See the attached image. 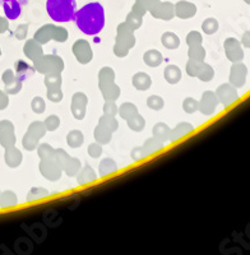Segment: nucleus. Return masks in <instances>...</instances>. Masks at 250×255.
I'll use <instances>...</instances> for the list:
<instances>
[{"instance_id":"f257e3e1","label":"nucleus","mask_w":250,"mask_h":255,"mask_svg":"<svg viewBox=\"0 0 250 255\" xmlns=\"http://www.w3.org/2000/svg\"><path fill=\"white\" fill-rule=\"evenodd\" d=\"M73 19L85 35L96 36L105 26V9L99 1H92L77 10Z\"/></svg>"},{"instance_id":"f03ea898","label":"nucleus","mask_w":250,"mask_h":255,"mask_svg":"<svg viewBox=\"0 0 250 255\" xmlns=\"http://www.w3.org/2000/svg\"><path fill=\"white\" fill-rule=\"evenodd\" d=\"M37 152L41 158L40 172L42 176H45L50 181H58L61 177L63 170L56 159L55 149L47 143H44L38 145Z\"/></svg>"},{"instance_id":"7ed1b4c3","label":"nucleus","mask_w":250,"mask_h":255,"mask_svg":"<svg viewBox=\"0 0 250 255\" xmlns=\"http://www.w3.org/2000/svg\"><path fill=\"white\" fill-rule=\"evenodd\" d=\"M47 14L54 22L65 23L74 18L77 12L76 0H46Z\"/></svg>"},{"instance_id":"20e7f679","label":"nucleus","mask_w":250,"mask_h":255,"mask_svg":"<svg viewBox=\"0 0 250 255\" xmlns=\"http://www.w3.org/2000/svg\"><path fill=\"white\" fill-rule=\"evenodd\" d=\"M135 45V36H134V29L129 26L126 22L120 23L118 26V36L115 38V46L114 52L119 58H124L128 55L129 50Z\"/></svg>"},{"instance_id":"39448f33","label":"nucleus","mask_w":250,"mask_h":255,"mask_svg":"<svg viewBox=\"0 0 250 255\" xmlns=\"http://www.w3.org/2000/svg\"><path fill=\"white\" fill-rule=\"evenodd\" d=\"M99 87L105 101H117L120 88L115 84V72L111 68H102L99 73Z\"/></svg>"},{"instance_id":"423d86ee","label":"nucleus","mask_w":250,"mask_h":255,"mask_svg":"<svg viewBox=\"0 0 250 255\" xmlns=\"http://www.w3.org/2000/svg\"><path fill=\"white\" fill-rule=\"evenodd\" d=\"M69 38V33L64 27H58L54 24H46L38 28L35 33V40L41 45L47 44L50 40H55L58 42H65Z\"/></svg>"},{"instance_id":"0eeeda50","label":"nucleus","mask_w":250,"mask_h":255,"mask_svg":"<svg viewBox=\"0 0 250 255\" xmlns=\"http://www.w3.org/2000/svg\"><path fill=\"white\" fill-rule=\"evenodd\" d=\"M35 69L38 73H42L45 76H51V74H61L64 70V61L61 60L58 55H42L40 59L33 63Z\"/></svg>"},{"instance_id":"6e6552de","label":"nucleus","mask_w":250,"mask_h":255,"mask_svg":"<svg viewBox=\"0 0 250 255\" xmlns=\"http://www.w3.org/2000/svg\"><path fill=\"white\" fill-rule=\"evenodd\" d=\"M46 133V127L42 122H35L28 127V130L24 134L22 144L27 151H33L38 147V142Z\"/></svg>"},{"instance_id":"1a4fd4ad","label":"nucleus","mask_w":250,"mask_h":255,"mask_svg":"<svg viewBox=\"0 0 250 255\" xmlns=\"http://www.w3.org/2000/svg\"><path fill=\"white\" fill-rule=\"evenodd\" d=\"M186 73L190 77L201 79L202 82H210L215 77V70L210 64H206L204 61H198L189 59L186 63Z\"/></svg>"},{"instance_id":"9d476101","label":"nucleus","mask_w":250,"mask_h":255,"mask_svg":"<svg viewBox=\"0 0 250 255\" xmlns=\"http://www.w3.org/2000/svg\"><path fill=\"white\" fill-rule=\"evenodd\" d=\"M56 159H58L59 165H60L61 170L68 175V176H76L79 171H81L82 165L81 161L78 158L69 156L64 149H55Z\"/></svg>"},{"instance_id":"9b49d317","label":"nucleus","mask_w":250,"mask_h":255,"mask_svg":"<svg viewBox=\"0 0 250 255\" xmlns=\"http://www.w3.org/2000/svg\"><path fill=\"white\" fill-rule=\"evenodd\" d=\"M163 144H165V143L161 142V140H158L157 138H154L153 136V138H151V139L147 140V142H145L142 147L134 148L133 151H131L130 156L134 161H139V159L144 158V157L149 156V154H152V153H154V152H157V151H160V149H162Z\"/></svg>"},{"instance_id":"f8f14e48","label":"nucleus","mask_w":250,"mask_h":255,"mask_svg":"<svg viewBox=\"0 0 250 255\" xmlns=\"http://www.w3.org/2000/svg\"><path fill=\"white\" fill-rule=\"evenodd\" d=\"M28 4V0H0V6L8 20H15L20 17L22 10Z\"/></svg>"},{"instance_id":"ddd939ff","label":"nucleus","mask_w":250,"mask_h":255,"mask_svg":"<svg viewBox=\"0 0 250 255\" xmlns=\"http://www.w3.org/2000/svg\"><path fill=\"white\" fill-rule=\"evenodd\" d=\"M45 84L47 87V99L51 102H60L63 100L61 91V74H51L45 77Z\"/></svg>"},{"instance_id":"4468645a","label":"nucleus","mask_w":250,"mask_h":255,"mask_svg":"<svg viewBox=\"0 0 250 255\" xmlns=\"http://www.w3.org/2000/svg\"><path fill=\"white\" fill-rule=\"evenodd\" d=\"M215 93L217 96L218 102L224 105V108H229L230 105H233L239 99L238 88L234 87L231 83L221 84Z\"/></svg>"},{"instance_id":"2eb2a0df","label":"nucleus","mask_w":250,"mask_h":255,"mask_svg":"<svg viewBox=\"0 0 250 255\" xmlns=\"http://www.w3.org/2000/svg\"><path fill=\"white\" fill-rule=\"evenodd\" d=\"M225 52H226L227 59L231 63H238V61H243L244 59V50H243L242 42L234 37H229L224 44Z\"/></svg>"},{"instance_id":"dca6fc26","label":"nucleus","mask_w":250,"mask_h":255,"mask_svg":"<svg viewBox=\"0 0 250 255\" xmlns=\"http://www.w3.org/2000/svg\"><path fill=\"white\" fill-rule=\"evenodd\" d=\"M247 77H248V68L245 64H243L242 61H238V63H233V67L230 69V82L236 88L244 87L245 83H247Z\"/></svg>"},{"instance_id":"f3484780","label":"nucleus","mask_w":250,"mask_h":255,"mask_svg":"<svg viewBox=\"0 0 250 255\" xmlns=\"http://www.w3.org/2000/svg\"><path fill=\"white\" fill-rule=\"evenodd\" d=\"M218 104H220V102H218L216 93L212 92V91H206V92L202 95L201 101L198 102V110L201 111L203 115L211 116L215 114Z\"/></svg>"},{"instance_id":"a211bd4d","label":"nucleus","mask_w":250,"mask_h":255,"mask_svg":"<svg viewBox=\"0 0 250 255\" xmlns=\"http://www.w3.org/2000/svg\"><path fill=\"white\" fill-rule=\"evenodd\" d=\"M73 54L81 64H88L93 58L92 49L87 40H78L73 44Z\"/></svg>"},{"instance_id":"6ab92c4d","label":"nucleus","mask_w":250,"mask_h":255,"mask_svg":"<svg viewBox=\"0 0 250 255\" xmlns=\"http://www.w3.org/2000/svg\"><path fill=\"white\" fill-rule=\"evenodd\" d=\"M87 104H88L87 96H86L83 92H77L73 95L70 109H72L73 116H74L77 120L85 119L86 110H87Z\"/></svg>"},{"instance_id":"aec40b11","label":"nucleus","mask_w":250,"mask_h":255,"mask_svg":"<svg viewBox=\"0 0 250 255\" xmlns=\"http://www.w3.org/2000/svg\"><path fill=\"white\" fill-rule=\"evenodd\" d=\"M17 142L14 134V125L9 120L0 122V144L4 148L12 147Z\"/></svg>"},{"instance_id":"412c9836","label":"nucleus","mask_w":250,"mask_h":255,"mask_svg":"<svg viewBox=\"0 0 250 255\" xmlns=\"http://www.w3.org/2000/svg\"><path fill=\"white\" fill-rule=\"evenodd\" d=\"M4 84H5V92L9 95H15L22 90V81L15 76L12 69H6L1 76Z\"/></svg>"},{"instance_id":"4be33fe9","label":"nucleus","mask_w":250,"mask_h":255,"mask_svg":"<svg viewBox=\"0 0 250 255\" xmlns=\"http://www.w3.org/2000/svg\"><path fill=\"white\" fill-rule=\"evenodd\" d=\"M23 51H24V55L29 59L31 61L35 63L37 59H40L41 56L44 55V52H42V47H41L40 42L33 38V40H28L26 42L23 47Z\"/></svg>"},{"instance_id":"5701e85b","label":"nucleus","mask_w":250,"mask_h":255,"mask_svg":"<svg viewBox=\"0 0 250 255\" xmlns=\"http://www.w3.org/2000/svg\"><path fill=\"white\" fill-rule=\"evenodd\" d=\"M22 153L18 148H15L14 145L12 147L5 148V154H4V159H5V163L9 167L15 168L22 163Z\"/></svg>"},{"instance_id":"b1692460","label":"nucleus","mask_w":250,"mask_h":255,"mask_svg":"<svg viewBox=\"0 0 250 255\" xmlns=\"http://www.w3.org/2000/svg\"><path fill=\"white\" fill-rule=\"evenodd\" d=\"M194 130V127H193L190 123H180V124L176 125L175 129L170 130L169 140L170 142H175V140H179L180 138H183L184 135L189 134L190 131Z\"/></svg>"},{"instance_id":"393cba45","label":"nucleus","mask_w":250,"mask_h":255,"mask_svg":"<svg viewBox=\"0 0 250 255\" xmlns=\"http://www.w3.org/2000/svg\"><path fill=\"white\" fill-rule=\"evenodd\" d=\"M131 83H133L134 88L138 91H147L151 87L152 81L151 77L147 74V73L139 72L137 74H134L133 79H131Z\"/></svg>"},{"instance_id":"a878e982","label":"nucleus","mask_w":250,"mask_h":255,"mask_svg":"<svg viewBox=\"0 0 250 255\" xmlns=\"http://www.w3.org/2000/svg\"><path fill=\"white\" fill-rule=\"evenodd\" d=\"M35 70V67H29L28 64L24 63L23 60H18L15 63V76L22 82L26 81L29 76H32Z\"/></svg>"},{"instance_id":"bb28decb","label":"nucleus","mask_w":250,"mask_h":255,"mask_svg":"<svg viewBox=\"0 0 250 255\" xmlns=\"http://www.w3.org/2000/svg\"><path fill=\"white\" fill-rule=\"evenodd\" d=\"M97 175L95 172L92 167L90 165H85V167L81 168V172L78 175V184L79 185H86L88 183H92V181H96Z\"/></svg>"},{"instance_id":"cd10ccee","label":"nucleus","mask_w":250,"mask_h":255,"mask_svg":"<svg viewBox=\"0 0 250 255\" xmlns=\"http://www.w3.org/2000/svg\"><path fill=\"white\" fill-rule=\"evenodd\" d=\"M113 130H110L109 128L104 127L102 124L97 125V128L95 129V139L100 143V144H108L110 143L111 136H113Z\"/></svg>"},{"instance_id":"c85d7f7f","label":"nucleus","mask_w":250,"mask_h":255,"mask_svg":"<svg viewBox=\"0 0 250 255\" xmlns=\"http://www.w3.org/2000/svg\"><path fill=\"white\" fill-rule=\"evenodd\" d=\"M143 60H144V63L147 64L148 67L154 68L161 65V63L163 61V58L162 54H161L158 50H148V51L143 55Z\"/></svg>"},{"instance_id":"c756f323","label":"nucleus","mask_w":250,"mask_h":255,"mask_svg":"<svg viewBox=\"0 0 250 255\" xmlns=\"http://www.w3.org/2000/svg\"><path fill=\"white\" fill-rule=\"evenodd\" d=\"M161 42L166 49L169 50H175L180 46V38L174 32H165L161 37Z\"/></svg>"},{"instance_id":"7c9ffc66","label":"nucleus","mask_w":250,"mask_h":255,"mask_svg":"<svg viewBox=\"0 0 250 255\" xmlns=\"http://www.w3.org/2000/svg\"><path fill=\"white\" fill-rule=\"evenodd\" d=\"M170 129L165 123H157V124L153 127V136L154 138H157L158 140L165 143L166 140H169V135H170Z\"/></svg>"},{"instance_id":"2f4dec72","label":"nucleus","mask_w":250,"mask_h":255,"mask_svg":"<svg viewBox=\"0 0 250 255\" xmlns=\"http://www.w3.org/2000/svg\"><path fill=\"white\" fill-rule=\"evenodd\" d=\"M163 76L170 84H175L181 79V70L176 65H169V67H166Z\"/></svg>"},{"instance_id":"473e14b6","label":"nucleus","mask_w":250,"mask_h":255,"mask_svg":"<svg viewBox=\"0 0 250 255\" xmlns=\"http://www.w3.org/2000/svg\"><path fill=\"white\" fill-rule=\"evenodd\" d=\"M100 176L104 177V176H108V175L113 174L118 170V165L115 163V161L111 158H104L100 163Z\"/></svg>"},{"instance_id":"72a5a7b5","label":"nucleus","mask_w":250,"mask_h":255,"mask_svg":"<svg viewBox=\"0 0 250 255\" xmlns=\"http://www.w3.org/2000/svg\"><path fill=\"white\" fill-rule=\"evenodd\" d=\"M18 203V198L15 193L12 190H6L0 193V207L6 208V207H13Z\"/></svg>"},{"instance_id":"f704fd0d","label":"nucleus","mask_w":250,"mask_h":255,"mask_svg":"<svg viewBox=\"0 0 250 255\" xmlns=\"http://www.w3.org/2000/svg\"><path fill=\"white\" fill-rule=\"evenodd\" d=\"M83 140H85V136H83V133L79 130L69 131L67 135V143L72 148L81 147L83 144Z\"/></svg>"},{"instance_id":"c9c22d12","label":"nucleus","mask_w":250,"mask_h":255,"mask_svg":"<svg viewBox=\"0 0 250 255\" xmlns=\"http://www.w3.org/2000/svg\"><path fill=\"white\" fill-rule=\"evenodd\" d=\"M118 113H119V115L122 116L123 119L128 120L129 118H131V116H134L135 114H138V109L137 106L134 104H131V102H124V104L119 108Z\"/></svg>"},{"instance_id":"e433bc0d","label":"nucleus","mask_w":250,"mask_h":255,"mask_svg":"<svg viewBox=\"0 0 250 255\" xmlns=\"http://www.w3.org/2000/svg\"><path fill=\"white\" fill-rule=\"evenodd\" d=\"M126 123H128L129 128H130L133 131H142L143 128H144L145 125L144 119H143L139 114H135L134 116L129 118V119L126 120Z\"/></svg>"},{"instance_id":"4c0bfd02","label":"nucleus","mask_w":250,"mask_h":255,"mask_svg":"<svg viewBox=\"0 0 250 255\" xmlns=\"http://www.w3.org/2000/svg\"><path fill=\"white\" fill-rule=\"evenodd\" d=\"M189 59L198 61H203L206 58V50L202 45H195V46H189V51H188Z\"/></svg>"},{"instance_id":"58836bf2","label":"nucleus","mask_w":250,"mask_h":255,"mask_svg":"<svg viewBox=\"0 0 250 255\" xmlns=\"http://www.w3.org/2000/svg\"><path fill=\"white\" fill-rule=\"evenodd\" d=\"M47 195H49V191L45 188H32L29 190L28 194H27V200L33 202V200H38L41 198L47 197Z\"/></svg>"},{"instance_id":"ea45409f","label":"nucleus","mask_w":250,"mask_h":255,"mask_svg":"<svg viewBox=\"0 0 250 255\" xmlns=\"http://www.w3.org/2000/svg\"><path fill=\"white\" fill-rule=\"evenodd\" d=\"M202 29H203V32L207 33V35H213V33H216L218 31V22L216 19H213V18H208L202 24Z\"/></svg>"},{"instance_id":"a19ab883","label":"nucleus","mask_w":250,"mask_h":255,"mask_svg":"<svg viewBox=\"0 0 250 255\" xmlns=\"http://www.w3.org/2000/svg\"><path fill=\"white\" fill-rule=\"evenodd\" d=\"M163 105H165V101L161 99L160 96H149L148 100H147V106L151 110L160 111L163 108Z\"/></svg>"},{"instance_id":"79ce46f5","label":"nucleus","mask_w":250,"mask_h":255,"mask_svg":"<svg viewBox=\"0 0 250 255\" xmlns=\"http://www.w3.org/2000/svg\"><path fill=\"white\" fill-rule=\"evenodd\" d=\"M203 42V37L198 31H192L186 36V44L188 46H195V45H202Z\"/></svg>"},{"instance_id":"37998d69","label":"nucleus","mask_w":250,"mask_h":255,"mask_svg":"<svg viewBox=\"0 0 250 255\" xmlns=\"http://www.w3.org/2000/svg\"><path fill=\"white\" fill-rule=\"evenodd\" d=\"M46 130L49 131H55L60 125V119L56 115H50L46 120L44 122Z\"/></svg>"},{"instance_id":"c03bdc74","label":"nucleus","mask_w":250,"mask_h":255,"mask_svg":"<svg viewBox=\"0 0 250 255\" xmlns=\"http://www.w3.org/2000/svg\"><path fill=\"white\" fill-rule=\"evenodd\" d=\"M31 108H32V110L35 111L36 114H42L45 111V109H46V104H45L44 99L42 97H35V99L32 100V102H31Z\"/></svg>"},{"instance_id":"a18cd8bd","label":"nucleus","mask_w":250,"mask_h":255,"mask_svg":"<svg viewBox=\"0 0 250 255\" xmlns=\"http://www.w3.org/2000/svg\"><path fill=\"white\" fill-rule=\"evenodd\" d=\"M183 109L185 113L193 114L198 110V101L197 100L192 99V97H188V99L184 100L183 102Z\"/></svg>"},{"instance_id":"49530a36","label":"nucleus","mask_w":250,"mask_h":255,"mask_svg":"<svg viewBox=\"0 0 250 255\" xmlns=\"http://www.w3.org/2000/svg\"><path fill=\"white\" fill-rule=\"evenodd\" d=\"M126 23L135 31V29H138L142 26V17H140V14H134V13H131V14H129L128 19H126Z\"/></svg>"},{"instance_id":"de8ad7c7","label":"nucleus","mask_w":250,"mask_h":255,"mask_svg":"<svg viewBox=\"0 0 250 255\" xmlns=\"http://www.w3.org/2000/svg\"><path fill=\"white\" fill-rule=\"evenodd\" d=\"M88 154H90L92 158H99L102 154V147L99 142L92 143V144L88 145Z\"/></svg>"},{"instance_id":"09e8293b","label":"nucleus","mask_w":250,"mask_h":255,"mask_svg":"<svg viewBox=\"0 0 250 255\" xmlns=\"http://www.w3.org/2000/svg\"><path fill=\"white\" fill-rule=\"evenodd\" d=\"M104 114L105 115L115 116L118 114V106L115 105V101H106L104 105Z\"/></svg>"},{"instance_id":"8fccbe9b","label":"nucleus","mask_w":250,"mask_h":255,"mask_svg":"<svg viewBox=\"0 0 250 255\" xmlns=\"http://www.w3.org/2000/svg\"><path fill=\"white\" fill-rule=\"evenodd\" d=\"M28 33V26L27 24H19L14 31V36L17 40H24Z\"/></svg>"},{"instance_id":"3c124183","label":"nucleus","mask_w":250,"mask_h":255,"mask_svg":"<svg viewBox=\"0 0 250 255\" xmlns=\"http://www.w3.org/2000/svg\"><path fill=\"white\" fill-rule=\"evenodd\" d=\"M9 105V97L6 95V92H3L0 90V110H4V109L8 108Z\"/></svg>"},{"instance_id":"603ef678","label":"nucleus","mask_w":250,"mask_h":255,"mask_svg":"<svg viewBox=\"0 0 250 255\" xmlns=\"http://www.w3.org/2000/svg\"><path fill=\"white\" fill-rule=\"evenodd\" d=\"M242 45L244 47H248V49H250V31H247L244 35H243Z\"/></svg>"},{"instance_id":"864d4df0","label":"nucleus","mask_w":250,"mask_h":255,"mask_svg":"<svg viewBox=\"0 0 250 255\" xmlns=\"http://www.w3.org/2000/svg\"><path fill=\"white\" fill-rule=\"evenodd\" d=\"M9 24H8V19L6 18L0 17V33H4V32L8 31Z\"/></svg>"},{"instance_id":"5fc2aeb1","label":"nucleus","mask_w":250,"mask_h":255,"mask_svg":"<svg viewBox=\"0 0 250 255\" xmlns=\"http://www.w3.org/2000/svg\"><path fill=\"white\" fill-rule=\"evenodd\" d=\"M245 3H248V4H250V0H245Z\"/></svg>"},{"instance_id":"6e6d98bb","label":"nucleus","mask_w":250,"mask_h":255,"mask_svg":"<svg viewBox=\"0 0 250 255\" xmlns=\"http://www.w3.org/2000/svg\"><path fill=\"white\" fill-rule=\"evenodd\" d=\"M0 56H1V49H0Z\"/></svg>"},{"instance_id":"4d7b16f0","label":"nucleus","mask_w":250,"mask_h":255,"mask_svg":"<svg viewBox=\"0 0 250 255\" xmlns=\"http://www.w3.org/2000/svg\"><path fill=\"white\" fill-rule=\"evenodd\" d=\"M0 193H1V191H0Z\"/></svg>"}]
</instances>
